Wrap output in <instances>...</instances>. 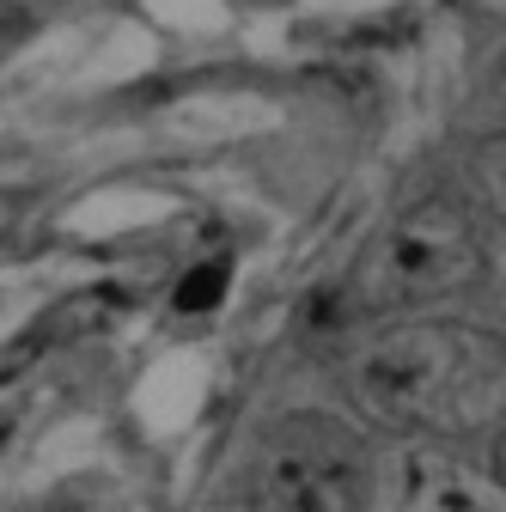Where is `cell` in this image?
Listing matches in <instances>:
<instances>
[{"instance_id":"cell-7","label":"cell","mask_w":506,"mask_h":512,"mask_svg":"<svg viewBox=\"0 0 506 512\" xmlns=\"http://www.w3.org/2000/svg\"><path fill=\"white\" fill-rule=\"evenodd\" d=\"M13 232H19V202H13V196H0V244H7Z\"/></svg>"},{"instance_id":"cell-8","label":"cell","mask_w":506,"mask_h":512,"mask_svg":"<svg viewBox=\"0 0 506 512\" xmlns=\"http://www.w3.org/2000/svg\"><path fill=\"white\" fill-rule=\"evenodd\" d=\"M488 470H494V482H500V488H506V427H500V433H494V464H488Z\"/></svg>"},{"instance_id":"cell-6","label":"cell","mask_w":506,"mask_h":512,"mask_svg":"<svg viewBox=\"0 0 506 512\" xmlns=\"http://www.w3.org/2000/svg\"><path fill=\"white\" fill-rule=\"evenodd\" d=\"M476 183H482L488 214L506 226V135H500V141H488V147L476 153Z\"/></svg>"},{"instance_id":"cell-9","label":"cell","mask_w":506,"mask_h":512,"mask_svg":"<svg viewBox=\"0 0 506 512\" xmlns=\"http://www.w3.org/2000/svg\"><path fill=\"white\" fill-rule=\"evenodd\" d=\"M0 445H7V427H0Z\"/></svg>"},{"instance_id":"cell-5","label":"cell","mask_w":506,"mask_h":512,"mask_svg":"<svg viewBox=\"0 0 506 512\" xmlns=\"http://www.w3.org/2000/svg\"><path fill=\"white\" fill-rule=\"evenodd\" d=\"M226 287H232V263H196V269H183L171 305H177L183 317H208V311L226 299Z\"/></svg>"},{"instance_id":"cell-1","label":"cell","mask_w":506,"mask_h":512,"mask_svg":"<svg viewBox=\"0 0 506 512\" xmlns=\"http://www.w3.org/2000/svg\"><path fill=\"white\" fill-rule=\"evenodd\" d=\"M354 403L403 439H458L506 427V342L470 324L378 330L348 366Z\"/></svg>"},{"instance_id":"cell-3","label":"cell","mask_w":506,"mask_h":512,"mask_svg":"<svg viewBox=\"0 0 506 512\" xmlns=\"http://www.w3.org/2000/svg\"><path fill=\"white\" fill-rule=\"evenodd\" d=\"M488 269V238L458 202H415L403 208L360 263L366 305H427L476 287Z\"/></svg>"},{"instance_id":"cell-2","label":"cell","mask_w":506,"mask_h":512,"mask_svg":"<svg viewBox=\"0 0 506 512\" xmlns=\"http://www.w3.org/2000/svg\"><path fill=\"white\" fill-rule=\"evenodd\" d=\"M244 476L263 512H372L378 500V464L366 439L318 409L269 421V433L250 445Z\"/></svg>"},{"instance_id":"cell-4","label":"cell","mask_w":506,"mask_h":512,"mask_svg":"<svg viewBox=\"0 0 506 512\" xmlns=\"http://www.w3.org/2000/svg\"><path fill=\"white\" fill-rule=\"evenodd\" d=\"M378 500L391 512H506L494 470L470 464L446 439H403L378 470Z\"/></svg>"}]
</instances>
